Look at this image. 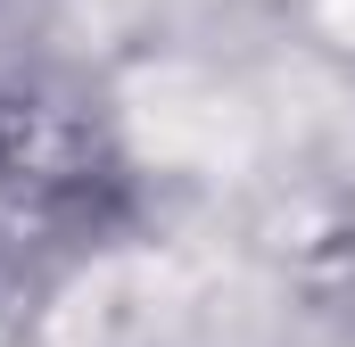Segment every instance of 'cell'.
Masks as SVG:
<instances>
[{"mask_svg":"<svg viewBox=\"0 0 355 347\" xmlns=\"http://www.w3.org/2000/svg\"><path fill=\"white\" fill-rule=\"evenodd\" d=\"M107 182L99 141L67 108L0 91V281L75 257L107 223Z\"/></svg>","mask_w":355,"mask_h":347,"instance_id":"obj_1","label":"cell"}]
</instances>
